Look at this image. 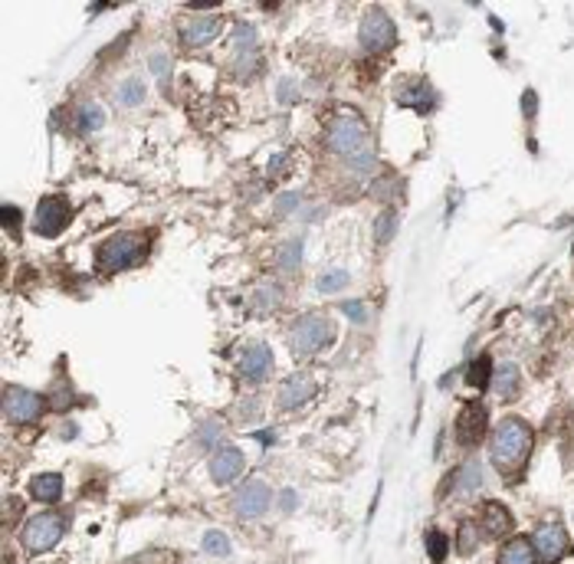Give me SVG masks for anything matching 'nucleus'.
I'll list each match as a JSON object with an SVG mask.
<instances>
[{"mask_svg":"<svg viewBox=\"0 0 574 564\" xmlns=\"http://www.w3.org/2000/svg\"><path fill=\"white\" fill-rule=\"evenodd\" d=\"M532 443H535L532 426L525 420H519V417H505V420L496 424V433H492V443H489L492 463L499 466L502 473L522 469L528 453H532Z\"/></svg>","mask_w":574,"mask_h":564,"instance_id":"f257e3e1","label":"nucleus"},{"mask_svg":"<svg viewBox=\"0 0 574 564\" xmlns=\"http://www.w3.org/2000/svg\"><path fill=\"white\" fill-rule=\"evenodd\" d=\"M328 148L341 154L345 161L358 158L364 151H371V141H368V125L355 112H341L332 118L328 125Z\"/></svg>","mask_w":574,"mask_h":564,"instance_id":"f03ea898","label":"nucleus"},{"mask_svg":"<svg viewBox=\"0 0 574 564\" xmlns=\"http://www.w3.org/2000/svg\"><path fill=\"white\" fill-rule=\"evenodd\" d=\"M145 256V237L138 233H115L99 246V256H96V269L102 276H112V273H122L125 266H135L138 260Z\"/></svg>","mask_w":574,"mask_h":564,"instance_id":"7ed1b4c3","label":"nucleus"},{"mask_svg":"<svg viewBox=\"0 0 574 564\" xmlns=\"http://www.w3.org/2000/svg\"><path fill=\"white\" fill-rule=\"evenodd\" d=\"M335 328L328 318L322 315H302L299 322L292 325V335H289V345H292V354L296 358H309V354H319L332 341Z\"/></svg>","mask_w":574,"mask_h":564,"instance_id":"20e7f679","label":"nucleus"},{"mask_svg":"<svg viewBox=\"0 0 574 564\" xmlns=\"http://www.w3.org/2000/svg\"><path fill=\"white\" fill-rule=\"evenodd\" d=\"M63 531H66V518H63V515H60V512H39V515H33V518L24 525L20 541H24L26 552L39 554V552H50L53 545L63 538Z\"/></svg>","mask_w":574,"mask_h":564,"instance_id":"39448f33","label":"nucleus"},{"mask_svg":"<svg viewBox=\"0 0 574 564\" xmlns=\"http://www.w3.org/2000/svg\"><path fill=\"white\" fill-rule=\"evenodd\" d=\"M73 220V203L63 194H50L43 197L37 207V233L39 237H60Z\"/></svg>","mask_w":574,"mask_h":564,"instance_id":"423d86ee","label":"nucleus"},{"mask_svg":"<svg viewBox=\"0 0 574 564\" xmlns=\"http://www.w3.org/2000/svg\"><path fill=\"white\" fill-rule=\"evenodd\" d=\"M532 548H535L541 564H558L564 554L571 552V538H568L562 522H548V525H541L532 535Z\"/></svg>","mask_w":574,"mask_h":564,"instance_id":"0eeeda50","label":"nucleus"},{"mask_svg":"<svg viewBox=\"0 0 574 564\" xmlns=\"http://www.w3.org/2000/svg\"><path fill=\"white\" fill-rule=\"evenodd\" d=\"M3 407H7V417H10V420H17V424H33V420L43 417L46 401H43L39 394H33V390L13 388L10 384V388L3 390Z\"/></svg>","mask_w":574,"mask_h":564,"instance_id":"6e6552de","label":"nucleus"},{"mask_svg":"<svg viewBox=\"0 0 574 564\" xmlns=\"http://www.w3.org/2000/svg\"><path fill=\"white\" fill-rule=\"evenodd\" d=\"M394 43V24L381 7L368 10V17L361 20V50L364 53H381Z\"/></svg>","mask_w":574,"mask_h":564,"instance_id":"1a4fd4ad","label":"nucleus"},{"mask_svg":"<svg viewBox=\"0 0 574 564\" xmlns=\"http://www.w3.org/2000/svg\"><path fill=\"white\" fill-rule=\"evenodd\" d=\"M269 502H273V489H269L262 479H246V482L240 486L237 499H233V509H237V515H243V518H256V515H262L269 509Z\"/></svg>","mask_w":574,"mask_h":564,"instance_id":"9d476101","label":"nucleus"},{"mask_svg":"<svg viewBox=\"0 0 574 564\" xmlns=\"http://www.w3.org/2000/svg\"><path fill=\"white\" fill-rule=\"evenodd\" d=\"M486 426H489V410L486 403H466L456 417V433H460V443L463 446H476L479 439L486 437Z\"/></svg>","mask_w":574,"mask_h":564,"instance_id":"9b49d317","label":"nucleus"},{"mask_svg":"<svg viewBox=\"0 0 574 564\" xmlns=\"http://www.w3.org/2000/svg\"><path fill=\"white\" fill-rule=\"evenodd\" d=\"M237 371L243 381H250V384H262L266 377L273 374V354L266 345H250L246 352L240 354L237 361Z\"/></svg>","mask_w":574,"mask_h":564,"instance_id":"f8f14e48","label":"nucleus"},{"mask_svg":"<svg viewBox=\"0 0 574 564\" xmlns=\"http://www.w3.org/2000/svg\"><path fill=\"white\" fill-rule=\"evenodd\" d=\"M243 466H246L243 453L233 450V446H224V450H217L210 456V476H213V482H220V486H230V482H233V479L243 473Z\"/></svg>","mask_w":574,"mask_h":564,"instance_id":"ddd939ff","label":"nucleus"},{"mask_svg":"<svg viewBox=\"0 0 574 564\" xmlns=\"http://www.w3.org/2000/svg\"><path fill=\"white\" fill-rule=\"evenodd\" d=\"M315 394V381L305 374H296L289 377L286 384H282V390H279V407L282 410H299V407H305V403L312 401Z\"/></svg>","mask_w":574,"mask_h":564,"instance_id":"4468645a","label":"nucleus"},{"mask_svg":"<svg viewBox=\"0 0 574 564\" xmlns=\"http://www.w3.org/2000/svg\"><path fill=\"white\" fill-rule=\"evenodd\" d=\"M217 33H220V17H190V20H184V26H181V39L188 43V46H207L210 39H217Z\"/></svg>","mask_w":574,"mask_h":564,"instance_id":"2eb2a0df","label":"nucleus"},{"mask_svg":"<svg viewBox=\"0 0 574 564\" xmlns=\"http://www.w3.org/2000/svg\"><path fill=\"white\" fill-rule=\"evenodd\" d=\"M512 512L502 505V502H486L483 505V535L486 538H502L512 531Z\"/></svg>","mask_w":574,"mask_h":564,"instance_id":"dca6fc26","label":"nucleus"},{"mask_svg":"<svg viewBox=\"0 0 574 564\" xmlns=\"http://www.w3.org/2000/svg\"><path fill=\"white\" fill-rule=\"evenodd\" d=\"M30 495L37 502H60V495H63V476L60 473H39V476H33V482H30Z\"/></svg>","mask_w":574,"mask_h":564,"instance_id":"f3484780","label":"nucleus"},{"mask_svg":"<svg viewBox=\"0 0 574 564\" xmlns=\"http://www.w3.org/2000/svg\"><path fill=\"white\" fill-rule=\"evenodd\" d=\"M499 564H538V554L528 538H512L502 545Z\"/></svg>","mask_w":574,"mask_h":564,"instance_id":"a211bd4d","label":"nucleus"},{"mask_svg":"<svg viewBox=\"0 0 574 564\" xmlns=\"http://www.w3.org/2000/svg\"><path fill=\"white\" fill-rule=\"evenodd\" d=\"M519 384H522V371L512 361L499 364V367L492 371V388H496V394H502V397H512V394L519 390Z\"/></svg>","mask_w":574,"mask_h":564,"instance_id":"6ab92c4d","label":"nucleus"},{"mask_svg":"<svg viewBox=\"0 0 574 564\" xmlns=\"http://www.w3.org/2000/svg\"><path fill=\"white\" fill-rule=\"evenodd\" d=\"M105 125V109H102L99 102H86L79 115H75V128L79 131H96V128Z\"/></svg>","mask_w":574,"mask_h":564,"instance_id":"aec40b11","label":"nucleus"},{"mask_svg":"<svg viewBox=\"0 0 574 564\" xmlns=\"http://www.w3.org/2000/svg\"><path fill=\"white\" fill-rule=\"evenodd\" d=\"M492 358L489 354H479L469 367H466V384H473V388H486L489 381H492Z\"/></svg>","mask_w":574,"mask_h":564,"instance_id":"412c9836","label":"nucleus"},{"mask_svg":"<svg viewBox=\"0 0 574 564\" xmlns=\"http://www.w3.org/2000/svg\"><path fill=\"white\" fill-rule=\"evenodd\" d=\"M141 102H145V82H141V79H125V82L118 86V105L135 109Z\"/></svg>","mask_w":574,"mask_h":564,"instance_id":"4be33fe9","label":"nucleus"},{"mask_svg":"<svg viewBox=\"0 0 574 564\" xmlns=\"http://www.w3.org/2000/svg\"><path fill=\"white\" fill-rule=\"evenodd\" d=\"M417 95H400V105H411V109H417L420 115H427V112H433V105H437V95L430 92L427 86H420V89H413Z\"/></svg>","mask_w":574,"mask_h":564,"instance_id":"5701e85b","label":"nucleus"},{"mask_svg":"<svg viewBox=\"0 0 574 564\" xmlns=\"http://www.w3.org/2000/svg\"><path fill=\"white\" fill-rule=\"evenodd\" d=\"M299 263H302V239L282 243V246H279V269L292 273V269H299Z\"/></svg>","mask_w":574,"mask_h":564,"instance_id":"b1692460","label":"nucleus"},{"mask_svg":"<svg viewBox=\"0 0 574 564\" xmlns=\"http://www.w3.org/2000/svg\"><path fill=\"white\" fill-rule=\"evenodd\" d=\"M424 541H427V554H430V561H433V564L447 561V535H443L440 528H430Z\"/></svg>","mask_w":574,"mask_h":564,"instance_id":"393cba45","label":"nucleus"},{"mask_svg":"<svg viewBox=\"0 0 574 564\" xmlns=\"http://www.w3.org/2000/svg\"><path fill=\"white\" fill-rule=\"evenodd\" d=\"M279 305V289L276 286H262L256 295H253V312L256 315H269Z\"/></svg>","mask_w":574,"mask_h":564,"instance_id":"a878e982","label":"nucleus"},{"mask_svg":"<svg viewBox=\"0 0 574 564\" xmlns=\"http://www.w3.org/2000/svg\"><path fill=\"white\" fill-rule=\"evenodd\" d=\"M456 482H460V492H476L479 482H483V473H479V463H466L456 469Z\"/></svg>","mask_w":574,"mask_h":564,"instance_id":"bb28decb","label":"nucleus"},{"mask_svg":"<svg viewBox=\"0 0 574 564\" xmlns=\"http://www.w3.org/2000/svg\"><path fill=\"white\" fill-rule=\"evenodd\" d=\"M315 286H319V292H338V289L348 286V273L345 269H328L315 279Z\"/></svg>","mask_w":574,"mask_h":564,"instance_id":"cd10ccee","label":"nucleus"},{"mask_svg":"<svg viewBox=\"0 0 574 564\" xmlns=\"http://www.w3.org/2000/svg\"><path fill=\"white\" fill-rule=\"evenodd\" d=\"M204 552H207V554H217V558H226V554H230V538H226L224 531L210 528V531L204 535Z\"/></svg>","mask_w":574,"mask_h":564,"instance_id":"c85d7f7f","label":"nucleus"},{"mask_svg":"<svg viewBox=\"0 0 574 564\" xmlns=\"http://www.w3.org/2000/svg\"><path fill=\"white\" fill-rule=\"evenodd\" d=\"M233 46H237L240 53H253V46H256V26L253 24L233 26Z\"/></svg>","mask_w":574,"mask_h":564,"instance_id":"c756f323","label":"nucleus"},{"mask_svg":"<svg viewBox=\"0 0 574 564\" xmlns=\"http://www.w3.org/2000/svg\"><path fill=\"white\" fill-rule=\"evenodd\" d=\"M476 545H479V528L473 525V522H463L460 525V554H473L476 552Z\"/></svg>","mask_w":574,"mask_h":564,"instance_id":"7c9ffc66","label":"nucleus"},{"mask_svg":"<svg viewBox=\"0 0 574 564\" xmlns=\"http://www.w3.org/2000/svg\"><path fill=\"white\" fill-rule=\"evenodd\" d=\"M394 233H397V217H394V213H381V217H377V230H375L377 243H387Z\"/></svg>","mask_w":574,"mask_h":564,"instance_id":"2f4dec72","label":"nucleus"},{"mask_svg":"<svg viewBox=\"0 0 574 564\" xmlns=\"http://www.w3.org/2000/svg\"><path fill=\"white\" fill-rule=\"evenodd\" d=\"M0 213H3V226H7V230H17V226L24 224V210H20V207H13V203H3Z\"/></svg>","mask_w":574,"mask_h":564,"instance_id":"473e14b6","label":"nucleus"},{"mask_svg":"<svg viewBox=\"0 0 574 564\" xmlns=\"http://www.w3.org/2000/svg\"><path fill=\"white\" fill-rule=\"evenodd\" d=\"M341 312L348 315V318L355 322V325H364V318H368V312H364V305H361V302H355V299H351V302H341Z\"/></svg>","mask_w":574,"mask_h":564,"instance_id":"72a5a7b5","label":"nucleus"},{"mask_svg":"<svg viewBox=\"0 0 574 564\" xmlns=\"http://www.w3.org/2000/svg\"><path fill=\"white\" fill-rule=\"evenodd\" d=\"M224 437V433H220V424H204L200 426V443H204V446H217V439Z\"/></svg>","mask_w":574,"mask_h":564,"instance_id":"f704fd0d","label":"nucleus"},{"mask_svg":"<svg viewBox=\"0 0 574 564\" xmlns=\"http://www.w3.org/2000/svg\"><path fill=\"white\" fill-rule=\"evenodd\" d=\"M151 73L158 75L161 82H168V75H171V69H168V56H161V53L151 56Z\"/></svg>","mask_w":574,"mask_h":564,"instance_id":"c9c22d12","label":"nucleus"},{"mask_svg":"<svg viewBox=\"0 0 574 564\" xmlns=\"http://www.w3.org/2000/svg\"><path fill=\"white\" fill-rule=\"evenodd\" d=\"M535 109H538V99H535V92L528 89L522 95V112H525V118H535Z\"/></svg>","mask_w":574,"mask_h":564,"instance_id":"e433bc0d","label":"nucleus"},{"mask_svg":"<svg viewBox=\"0 0 574 564\" xmlns=\"http://www.w3.org/2000/svg\"><path fill=\"white\" fill-rule=\"evenodd\" d=\"M296 99V82H286V79H282V82H279V102H292Z\"/></svg>","mask_w":574,"mask_h":564,"instance_id":"4c0bfd02","label":"nucleus"},{"mask_svg":"<svg viewBox=\"0 0 574 564\" xmlns=\"http://www.w3.org/2000/svg\"><path fill=\"white\" fill-rule=\"evenodd\" d=\"M296 502H299V495L292 489H286L282 495H279V505H282V512H289V509H296Z\"/></svg>","mask_w":574,"mask_h":564,"instance_id":"58836bf2","label":"nucleus"}]
</instances>
